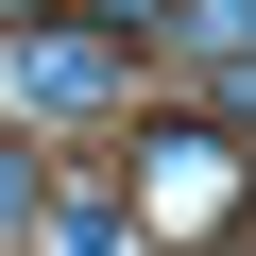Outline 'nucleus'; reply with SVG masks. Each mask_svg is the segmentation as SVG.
I'll return each instance as SVG.
<instances>
[{
    "mask_svg": "<svg viewBox=\"0 0 256 256\" xmlns=\"http://www.w3.org/2000/svg\"><path fill=\"white\" fill-rule=\"evenodd\" d=\"M0 68H18V102H34V120H86V102H120V86H137V52H120L86 0L18 18V34H0Z\"/></svg>",
    "mask_w": 256,
    "mask_h": 256,
    "instance_id": "1",
    "label": "nucleus"
},
{
    "mask_svg": "<svg viewBox=\"0 0 256 256\" xmlns=\"http://www.w3.org/2000/svg\"><path fill=\"white\" fill-rule=\"evenodd\" d=\"M137 171H154V239H222V205H239V137L222 120H154Z\"/></svg>",
    "mask_w": 256,
    "mask_h": 256,
    "instance_id": "2",
    "label": "nucleus"
},
{
    "mask_svg": "<svg viewBox=\"0 0 256 256\" xmlns=\"http://www.w3.org/2000/svg\"><path fill=\"white\" fill-rule=\"evenodd\" d=\"M34 222H52V154H34V137H0V256H18Z\"/></svg>",
    "mask_w": 256,
    "mask_h": 256,
    "instance_id": "3",
    "label": "nucleus"
},
{
    "mask_svg": "<svg viewBox=\"0 0 256 256\" xmlns=\"http://www.w3.org/2000/svg\"><path fill=\"white\" fill-rule=\"evenodd\" d=\"M171 52H205V68H239V52H256V0H171Z\"/></svg>",
    "mask_w": 256,
    "mask_h": 256,
    "instance_id": "4",
    "label": "nucleus"
},
{
    "mask_svg": "<svg viewBox=\"0 0 256 256\" xmlns=\"http://www.w3.org/2000/svg\"><path fill=\"white\" fill-rule=\"evenodd\" d=\"M86 18H102L120 52H154V34H171V0H86Z\"/></svg>",
    "mask_w": 256,
    "mask_h": 256,
    "instance_id": "5",
    "label": "nucleus"
}]
</instances>
